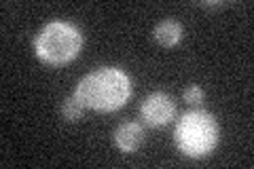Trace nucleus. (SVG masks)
<instances>
[{"mask_svg": "<svg viewBox=\"0 0 254 169\" xmlns=\"http://www.w3.org/2000/svg\"><path fill=\"white\" fill-rule=\"evenodd\" d=\"M74 95L89 110L113 112L129 100L131 80L119 68H100L95 72H89L76 85Z\"/></svg>", "mask_w": 254, "mask_h": 169, "instance_id": "1", "label": "nucleus"}, {"mask_svg": "<svg viewBox=\"0 0 254 169\" xmlns=\"http://www.w3.org/2000/svg\"><path fill=\"white\" fill-rule=\"evenodd\" d=\"M174 140H176V146L182 155H187L190 159H201L216 148L218 123L212 114L203 110L187 112L178 120Z\"/></svg>", "mask_w": 254, "mask_h": 169, "instance_id": "2", "label": "nucleus"}, {"mask_svg": "<svg viewBox=\"0 0 254 169\" xmlns=\"http://www.w3.org/2000/svg\"><path fill=\"white\" fill-rule=\"evenodd\" d=\"M83 47V34L72 23L66 21H51L38 32L34 38V51L38 59L51 66L72 61Z\"/></svg>", "mask_w": 254, "mask_h": 169, "instance_id": "3", "label": "nucleus"}, {"mask_svg": "<svg viewBox=\"0 0 254 169\" xmlns=\"http://www.w3.org/2000/svg\"><path fill=\"white\" fill-rule=\"evenodd\" d=\"M142 120L150 127H163L168 125L170 120L176 114V106H174V100L165 93H150L144 100L140 108Z\"/></svg>", "mask_w": 254, "mask_h": 169, "instance_id": "4", "label": "nucleus"}, {"mask_svg": "<svg viewBox=\"0 0 254 169\" xmlns=\"http://www.w3.org/2000/svg\"><path fill=\"white\" fill-rule=\"evenodd\" d=\"M144 142V129L138 123H121L115 129V144L123 152H136Z\"/></svg>", "mask_w": 254, "mask_h": 169, "instance_id": "5", "label": "nucleus"}, {"mask_svg": "<svg viewBox=\"0 0 254 169\" xmlns=\"http://www.w3.org/2000/svg\"><path fill=\"white\" fill-rule=\"evenodd\" d=\"M182 23L178 21H174V19H165L161 23H157V28L153 32V36L157 40V45H161V47H176L180 40H182Z\"/></svg>", "mask_w": 254, "mask_h": 169, "instance_id": "6", "label": "nucleus"}, {"mask_svg": "<svg viewBox=\"0 0 254 169\" xmlns=\"http://www.w3.org/2000/svg\"><path fill=\"white\" fill-rule=\"evenodd\" d=\"M83 112H85V106L81 104V100L76 98V95H68L66 100H64L62 104V114L64 118L68 120V123H76V120L83 118Z\"/></svg>", "mask_w": 254, "mask_h": 169, "instance_id": "7", "label": "nucleus"}, {"mask_svg": "<svg viewBox=\"0 0 254 169\" xmlns=\"http://www.w3.org/2000/svg\"><path fill=\"white\" fill-rule=\"evenodd\" d=\"M182 98H185V102L189 104V106H201V104H203V91H201V87L190 85V87H187V89H185Z\"/></svg>", "mask_w": 254, "mask_h": 169, "instance_id": "8", "label": "nucleus"}, {"mask_svg": "<svg viewBox=\"0 0 254 169\" xmlns=\"http://www.w3.org/2000/svg\"><path fill=\"white\" fill-rule=\"evenodd\" d=\"M201 6H205V9H220L222 2H201Z\"/></svg>", "mask_w": 254, "mask_h": 169, "instance_id": "9", "label": "nucleus"}]
</instances>
